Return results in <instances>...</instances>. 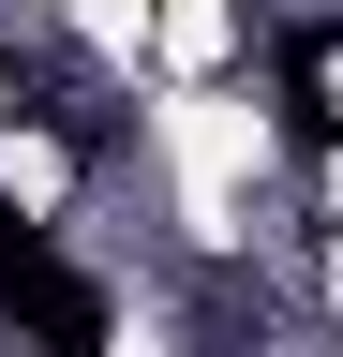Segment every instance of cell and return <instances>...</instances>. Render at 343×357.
<instances>
[{"label":"cell","instance_id":"obj_1","mask_svg":"<svg viewBox=\"0 0 343 357\" xmlns=\"http://www.w3.org/2000/svg\"><path fill=\"white\" fill-rule=\"evenodd\" d=\"M0 312H15V342H45V357H105V298L75 283L30 223H0Z\"/></svg>","mask_w":343,"mask_h":357}]
</instances>
